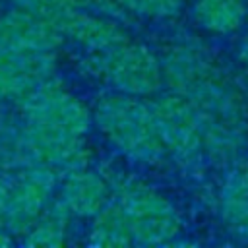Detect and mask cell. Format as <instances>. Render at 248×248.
<instances>
[{
    "instance_id": "1",
    "label": "cell",
    "mask_w": 248,
    "mask_h": 248,
    "mask_svg": "<svg viewBox=\"0 0 248 248\" xmlns=\"http://www.w3.org/2000/svg\"><path fill=\"white\" fill-rule=\"evenodd\" d=\"M161 64L167 85L200 110L205 153L217 163L232 161L248 130V107L238 83L198 43L174 45Z\"/></svg>"
},
{
    "instance_id": "2",
    "label": "cell",
    "mask_w": 248,
    "mask_h": 248,
    "mask_svg": "<svg viewBox=\"0 0 248 248\" xmlns=\"http://www.w3.org/2000/svg\"><path fill=\"white\" fill-rule=\"evenodd\" d=\"M93 120L118 151L138 163L155 165L167 153L155 126L151 105L138 95L118 91L99 99Z\"/></svg>"
},
{
    "instance_id": "3",
    "label": "cell",
    "mask_w": 248,
    "mask_h": 248,
    "mask_svg": "<svg viewBox=\"0 0 248 248\" xmlns=\"http://www.w3.org/2000/svg\"><path fill=\"white\" fill-rule=\"evenodd\" d=\"M14 105L23 126L31 132L85 136L93 120L87 105L62 89L54 78Z\"/></svg>"
},
{
    "instance_id": "4",
    "label": "cell",
    "mask_w": 248,
    "mask_h": 248,
    "mask_svg": "<svg viewBox=\"0 0 248 248\" xmlns=\"http://www.w3.org/2000/svg\"><path fill=\"white\" fill-rule=\"evenodd\" d=\"M91 70L120 93L151 95L157 93L165 81L163 64L143 45L130 39L101 52H93Z\"/></svg>"
},
{
    "instance_id": "5",
    "label": "cell",
    "mask_w": 248,
    "mask_h": 248,
    "mask_svg": "<svg viewBox=\"0 0 248 248\" xmlns=\"http://www.w3.org/2000/svg\"><path fill=\"white\" fill-rule=\"evenodd\" d=\"M116 200L128 215L136 242L167 244L178 234V211L163 194L151 186L138 180L116 182Z\"/></svg>"
},
{
    "instance_id": "6",
    "label": "cell",
    "mask_w": 248,
    "mask_h": 248,
    "mask_svg": "<svg viewBox=\"0 0 248 248\" xmlns=\"http://www.w3.org/2000/svg\"><path fill=\"white\" fill-rule=\"evenodd\" d=\"M149 105L167 153L182 165H196L205 153L203 118L200 110L174 91L157 97Z\"/></svg>"
},
{
    "instance_id": "7",
    "label": "cell",
    "mask_w": 248,
    "mask_h": 248,
    "mask_svg": "<svg viewBox=\"0 0 248 248\" xmlns=\"http://www.w3.org/2000/svg\"><path fill=\"white\" fill-rule=\"evenodd\" d=\"M56 176L58 174L50 167L41 163L16 170L10 203L4 215V227L12 234L23 236L41 217L45 207L50 203Z\"/></svg>"
},
{
    "instance_id": "8",
    "label": "cell",
    "mask_w": 248,
    "mask_h": 248,
    "mask_svg": "<svg viewBox=\"0 0 248 248\" xmlns=\"http://www.w3.org/2000/svg\"><path fill=\"white\" fill-rule=\"evenodd\" d=\"M56 72L52 50L0 48V101H17L50 81Z\"/></svg>"
},
{
    "instance_id": "9",
    "label": "cell",
    "mask_w": 248,
    "mask_h": 248,
    "mask_svg": "<svg viewBox=\"0 0 248 248\" xmlns=\"http://www.w3.org/2000/svg\"><path fill=\"white\" fill-rule=\"evenodd\" d=\"M64 35L46 19L14 8L0 16V48L14 50H56Z\"/></svg>"
},
{
    "instance_id": "10",
    "label": "cell",
    "mask_w": 248,
    "mask_h": 248,
    "mask_svg": "<svg viewBox=\"0 0 248 248\" xmlns=\"http://www.w3.org/2000/svg\"><path fill=\"white\" fill-rule=\"evenodd\" d=\"M58 31L64 37L74 39L76 43L83 45L85 48L93 52L107 50L110 46H116L130 37L124 33V29L110 19L108 16L105 17L103 14L95 12H85V10H72L62 23L58 25Z\"/></svg>"
},
{
    "instance_id": "11",
    "label": "cell",
    "mask_w": 248,
    "mask_h": 248,
    "mask_svg": "<svg viewBox=\"0 0 248 248\" xmlns=\"http://www.w3.org/2000/svg\"><path fill=\"white\" fill-rule=\"evenodd\" d=\"M219 211L229 234L248 244V161L229 170L219 196Z\"/></svg>"
},
{
    "instance_id": "12",
    "label": "cell",
    "mask_w": 248,
    "mask_h": 248,
    "mask_svg": "<svg viewBox=\"0 0 248 248\" xmlns=\"http://www.w3.org/2000/svg\"><path fill=\"white\" fill-rule=\"evenodd\" d=\"M60 200L78 217H95L108 200V182L87 169L74 170L64 176Z\"/></svg>"
},
{
    "instance_id": "13",
    "label": "cell",
    "mask_w": 248,
    "mask_h": 248,
    "mask_svg": "<svg viewBox=\"0 0 248 248\" xmlns=\"http://www.w3.org/2000/svg\"><path fill=\"white\" fill-rule=\"evenodd\" d=\"M72 211L66 207V203L58 200H50V203L45 207L41 217L33 223V227L23 234L21 242L25 246H37V248H58L66 244L68 227H70Z\"/></svg>"
},
{
    "instance_id": "14",
    "label": "cell",
    "mask_w": 248,
    "mask_h": 248,
    "mask_svg": "<svg viewBox=\"0 0 248 248\" xmlns=\"http://www.w3.org/2000/svg\"><path fill=\"white\" fill-rule=\"evenodd\" d=\"M89 242L101 248H124L136 242L128 215L118 200L108 202L93 217V225L89 231Z\"/></svg>"
},
{
    "instance_id": "15",
    "label": "cell",
    "mask_w": 248,
    "mask_h": 248,
    "mask_svg": "<svg viewBox=\"0 0 248 248\" xmlns=\"http://www.w3.org/2000/svg\"><path fill=\"white\" fill-rule=\"evenodd\" d=\"M194 17L205 31L229 35L244 23L246 6L242 0H196Z\"/></svg>"
},
{
    "instance_id": "16",
    "label": "cell",
    "mask_w": 248,
    "mask_h": 248,
    "mask_svg": "<svg viewBox=\"0 0 248 248\" xmlns=\"http://www.w3.org/2000/svg\"><path fill=\"white\" fill-rule=\"evenodd\" d=\"M124 12L151 17V19H165L176 16L186 0H114Z\"/></svg>"
},
{
    "instance_id": "17",
    "label": "cell",
    "mask_w": 248,
    "mask_h": 248,
    "mask_svg": "<svg viewBox=\"0 0 248 248\" xmlns=\"http://www.w3.org/2000/svg\"><path fill=\"white\" fill-rule=\"evenodd\" d=\"M12 186H14V174H8V170H0V223L2 225H4L8 203H10Z\"/></svg>"
},
{
    "instance_id": "18",
    "label": "cell",
    "mask_w": 248,
    "mask_h": 248,
    "mask_svg": "<svg viewBox=\"0 0 248 248\" xmlns=\"http://www.w3.org/2000/svg\"><path fill=\"white\" fill-rule=\"evenodd\" d=\"M12 244V232L0 223V248H6Z\"/></svg>"
},
{
    "instance_id": "19",
    "label": "cell",
    "mask_w": 248,
    "mask_h": 248,
    "mask_svg": "<svg viewBox=\"0 0 248 248\" xmlns=\"http://www.w3.org/2000/svg\"><path fill=\"white\" fill-rule=\"evenodd\" d=\"M240 56H242V62H244V64H246V68H248V33H246V37H244V41H242Z\"/></svg>"
}]
</instances>
